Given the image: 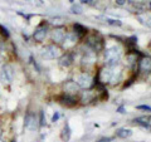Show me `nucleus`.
I'll list each match as a JSON object with an SVG mask.
<instances>
[{
  "label": "nucleus",
  "instance_id": "f257e3e1",
  "mask_svg": "<svg viewBox=\"0 0 151 142\" xmlns=\"http://www.w3.org/2000/svg\"><path fill=\"white\" fill-rule=\"evenodd\" d=\"M121 59V49L118 47H111L105 50V63L107 67H116Z\"/></svg>",
  "mask_w": 151,
  "mask_h": 142
},
{
  "label": "nucleus",
  "instance_id": "f03ea898",
  "mask_svg": "<svg viewBox=\"0 0 151 142\" xmlns=\"http://www.w3.org/2000/svg\"><path fill=\"white\" fill-rule=\"evenodd\" d=\"M76 83L79 88L88 89L93 85V78L91 77V74L88 72H83V73H81L76 77Z\"/></svg>",
  "mask_w": 151,
  "mask_h": 142
},
{
  "label": "nucleus",
  "instance_id": "7ed1b4c3",
  "mask_svg": "<svg viewBox=\"0 0 151 142\" xmlns=\"http://www.w3.org/2000/svg\"><path fill=\"white\" fill-rule=\"evenodd\" d=\"M86 44L90 47L92 52L97 53V52H100V50L103 48V39H102L101 37H98L97 34H93V35L87 37Z\"/></svg>",
  "mask_w": 151,
  "mask_h": 142
},
{
  "label": "nucleus",
  "instance_id": "20e7f679",
  "mask_svg": "<svg viewBox=\"0 0 151 142\" xmlns=\"http://www.w3.org/2000/svg\"><path fill=\"white\" fill-rule=\"evenodd\" d=\"M42 58L47 59V60H50V59H56V58L59 57V49L53 45V44H49V45H45L44 48L42 49L40 52Z\"/></svg>",
  "mask_w": 151,
  "mask_h": 142
},
{
  "label": "nucleus",
  "instance_id": "39448f33",
  "mask_svg": "<svg viewBox=\"0 0 151 142\" xmlns=\"http://www.w3.org/2000/svg\"><path fill=\"white\" fill-rule=\"evenodd\" d=\"M24 126H25L27 129H29V131H35V129L38 128V126H39L37 114L33 113V112H28V113L25 114V118H24Z\"/></svg>",
  "mask_w": 151,
  "mask_h": 142
},
{
  "label": "nucleus",
  "instance_id": "423d86ee",
  "mask_svg": "<svg viewBox=\"0 0 151 142\" xmlns=\"http://www.w3.org/2000/svg\"><path fill=\"white\" fill-rule=\"evenodd\" d=\"M47 34H48V25L42 23L40 25H38V28L35 29V31L33 33V38H34L35 42L42 43L47 38Z\"/></svg>",
  "mask_w": 151,
  "mask_h": 142
},
{
  "label": "nucleus",
  "instance_id": "0eeeda50",
  "mask_svg": "<svg viewBox=\"0 0 151 142\" xmlns=\"http://www.w3.org/2000/svg\"><path fill=\"white\" fill-rule=\"evenodd\" d=\"M0 75H1V79H3L4 82L12 83L13 79H14V68H13V65H10V64L3 65Z\"/></svg>",
  "mask_w": 151,
  "mask_h": 142
},
{
  "label": "nucleus",
  "instance_id": "6e6552de",
  "mask_svg": "<svg viewBox=\"0 0 151 142\" xmlns=\"http://www.w3.org/2000/svg\"><path fill=\"white\" fill-rule=\"evenodd\" d=\"M63 89H64V94L73 96V97H74V94H77L79 92V87L77 85L74 81H67L63 84Z\"/></svg>",
  "mask_w": 151,
  "mask_h": 142
},
{
  "label": "nucleus",
  "instance_id": "1a4fd4ad",
  "mask_svg": "<svg viewBox=\"0 0 151 142\" xmlns=\"http://www.w3.org/2000/svg\"><path fill=\"white\" fill-rule=\"evenodd\" d=\"M64 37H66V30L63 27H58L52 31V40L57 44H60L64 40Z\"/></svg>",
  "mask_w": 151,
  "mask_h": 142
},
{
  "label": "nucleus",
  "instance_id": "9d476101",
  "mask_svg": "<svg viewBox=\"0 0 151 142\" xmlns=\"http://www.w3.org/2000/svg\"><path fill=\"white\" fill-rule=\"evenodd\" d=\"M94 62H96V53L91 50V52L84 54V57L82 59V65L83 67L86 65V68H90V67H92L94 64Z\"/></svg>",
  "mask_w": 151,
  "mask_h": 142
},
{
  "label": "nucleus",
  "instance_id": "9b49d317",
  "mask_svg": "<svg viewBox=\"0 0 151 142\" xmlns=\"http://www.w3.org/2000/svg\"><path fill=\"white\" fill-rule=\"evenodd\" d=\"M73 62H74V57H73L72 53H66V54H63L59 59L60 67H64V68L71 67V65L73 64Z\"/></svg>",
  "mask_w": 151,
  "mask_h": 142
},
{
  "label": "nucleus",
  "instance_id": "f8f14e48",
  "mask_svg": "<svg viewBox=\"0 0 151 142\" xmlns=\"http://www.w3.org/2000/svg\"><path fill=\"white\" fill-rule=\"evenodd\" d=\"M58 101L66 107H73L77 104V100L73 96H68V94H63V96L58 97Z\"/></svg>",
  "mask_w": 151,
  "mask_h": 142
},
{
  "label": "nucleus",
  "instance_id": "ddd939ff",
  "mask_svg": "<svg viewBox=\"0 0 151 142\" xmlns=\"http://www.w3.org/2000/svg\"><path fill=\"white\" fill-rule=\"evenodd\" d=\"M140 65V71L145 72V73H150L151 71V63H150V58L146 57L144 59H141V62H138Z\"/></svg>",
  "mask_w": 151,
  "mask_h": 142
},
{
  "label": "nucleus",
  "instance_id": "4468645a",
  "mask_svg": "<svg viewBox=\"0 0 151 142\" xmlns=\"http://www.w3.org/2000/svg\"><path fill=\"white\" fill-rule=\"evenodd\" d=\"M73 29H74V33L78 37V39H81V38H83L86 34H87V28L86 27H83V25H81V24H78V23H76L74 25H73Z\"/></svg>",
  "mask_w": 151,
  "mask_h": 142
},
{
  "label": "nucleus",
  "instance_id": "2eb2a0df",
  "mask_svg": "<svg viewBox=\"0 0 151 142\" xmlns=\"http://www.w3.org/2000/svg\"><path fill=\"white\" fill-rule=\"evenodd\" d=\"M134 122H135L136 125H140V126H142V127L145 128H150V117L147 116H142V117H137V118H135L134 119Z\"/></svg>",
  "mask_w": 151,
  "mask_h": 142
},
{
  "label": "nucleus",
  "instance_id": "dca6fc26",
  "mask_svg": "<svg viewBox=\"0 0 151 142\" xmlns=\"http://www.w3.org/2000/svg\"><path fill=\"white\" fill-rule=\"evenodd\" d=\"M116 136L120 137V138H128L132 136V131L128 129V128H120L116 131Z\"/></svg>",
  "mask_w": 151,
  "mask_h": 142
},
{
  "label": "nucleus",
  "instance_id": "f3484780",
  "mask_svg": "<svg viewBox=\"0 0 151 142\" xmlns=\"http://www.w3.org/2000/svg\"><path fill=\"white\" fill-rule=\"evenodd\" d=\"M60 137H62L63 141H66V142L69 141V138H71V128H69V125H68V123H66V126H64L62 133H60Z\"/></svg>",
  "mask_w": 151,
  "mask_h": 142
},
{
  "label": "nucleus",
  "instance_id": "a211bd4d",
  "mask_svg": "<svg viewBox=\"0 0 151 142\" xmlns=\"http://www.w3.org/2000/svg\"><path fill=\"white\" fill-rule=\"evenodd\" d=\"M77 40H78V37L74 33H66V37H64L63 42H66L67 44H74V43H77Z\"/></svg>",
  "mask_w": 151,
  "mask_h": 142
},
{
  "label": "nucleus",
  "instance_id": "6ab92c4d",
  "mask_svg": "<svg viewBox=\"0 0 151 142\" xmlns=\"http://www.w3.org/2000/svg\"><path fill=\"white\" fill-rule=\"evenodd\" d=\"M82 12H83V8H82L81 4H73L71 6V13L72 14H82Z\"/></svg>",
  "mask_w": 151,
  "mask_h": 142
},
{
  "label": "nucleus",
  "instance_id": "aec40b11",
  "mask_svg": "<svg viewBox=\"0 0 151 142\" xmlns=\"http://www.w3.org/2000/svg\"><path fill=\"white\" fill-rule=\"evenodd\" d=\"M93 100V94L91 92H83L82 93V102L83 103H88Z\"/></svg>",
  "mask_w": 151,
  "mask_h": 142
},
{
  "label": "nucleus",
  "instance_id": "412c9836",
  "mask_svg": "<svg viewBox=\"0 0 151 142\" xmlns=\"http://www.w3.org/2000/svg\"><path fill=\"white\" fill-rule=\"evenodd\" d=\"M107 20V23L110 24V25H117V27H121L122 25V23H121L120 20H115V19H106Z\"/></svg>",
  "mask_w": 151,
  "mask_h": 142
},
{
  "label": "nucleus",
  "instance_id": "4be33fe9",
  "mask_svg": "<svg viewBox=\"0 0 151 142\" xmlns=\"http://www.w3.org/2000/svg\"><path fill=\"white\" fill-rule=\"evenodd\" d=\"M38 122H39V126H44L45 125V117H44V112H43V111H40V113H39V119H38Z\"/></svg>",
  "mask_w": 151,
  "mask_h": 142
},
{
  "label": "nucleus",
  "instance_id": "5701e85b",
  "mask_svg": "<svg viewBox=\"0 0 151 142\" xmlns=\"http://www.w3.org/2000/svg\"><path fill=\"white\" fill-rule=\"evenodd\" d=\"M136 108H137V110H141V111H146V112H150L151 111L150 106H147V104H140V106H137Z\"/></svg>",
  "mask_w": 151,
  "mask_h": 142
},
{
  "label": "nucleus",
  "instance_id": "b1692460",
  "mask_svg": "<svg viewBox=\"0 0 151 142\" xmlns=\"http://www.w3.org/2000/svg\"><path fill=\"white\" fill-rule=\"evenodd\" d=\"M136 43H137V38H136V37H131V38H128V39H127V44H128L130 47H134V45H136Z\"/></svg>",
  "mask_w": 151,
  "mask_h": 142
},
{
  "label": "nucleus",
  "instance_id": "393cba45",
  "mask_svg": "<svg viewBox=\"0 0 151 142\" xmlns=\"http://www.w3.org/2000/svg\"><path fill=\"white\" fill-rule=\"evenodd\" d=\"M0 31H1V34L5 37V38H9L10 37V34H9V30L6 28H4L3 25H0Z\"/></svg>",
  "mask_w": 151,
  "mask_h": 142
},
{
  "label": "nucleus",
  "instance_id": "a878e982",
  "mask_svg": "<svg viewBox=\"0 0 151 142\" xmlns=\"http://www.w3.org/2000/svg\"><path fill=\"white\" fill-rule=\"evenodd\" d=\"M59 112H56V113L53 114V117H52V122H54V123H56V122H57V121H58V119H59Z\"/></svg>",
  "mask_w": 151,
  "mask_h": 142
},
{
  "label": "nucleus",
  "instance_id": "bb28decb",
  "mask_svg": "<svg viewBox=\"0 0 151 142\" xmlns=\"http://www.w3.org/2000/svg\"><path fill=\"white\" fill-rule=\"evenodd\" d=\"M113 140L112 137H103V138H101V140H98L97 142H111Z\"/></svg>",
  "mask_w": 151,
  "mask_h": 142
},
{
  "label": "nucleus",
  "instance_id": "cd10ccee",
  "mask_svg": "<svg viewBox=\"0 0 151 142\" xmlns=\"http://www.w3.org/2000/svg\"><path fill=\"white\" fill-rule=\"evenodd\" d=\"M117 112H118V113H126V108H125L123 106H120V107L117 108Z\"/></svg>",
  "mask_w": 151,
  "mask_h": 142
},
{
  "label": "nucleus",
  "instance_id": "c85d7f7f",
  "mask_svg": "<svg viewBox=\"0 0 151 142\" xmlns=\"http://www.w3.org/2000/svg\"><path fill=\"white\" fill-rule=\"evenodd\" d=\"M132 83H134V79H130V81H127V83H125V85H123V87H125V88H127V87H130Z\"/></svg>",
  "mask_w": 151,
  "mask_h": 142
},
{
  "label": "nucleus",
  "instance_id": "c756f323",
  "mask_svg": "<svg viewBox=\"0 0 151 142\" xmlns=\"http://www.w3.org/2000/svg\"><path fill=\"white\" fill-rule=\"evenodd\" d=\"M82 3H86V4H90V5H93V0H82Z\"/></svg>",
  "mask_w": 151,
  "mask_h": 142
},
{
  "label": "nucleus",
  "instance_id": "7c9ffc66",
  "mask_svg": "<svg viewBox=\"0 0 151 142\" xmlns=\"http://www.w3.org/2000/svg\"><path fill=\"white\" fill-rule=\"evenodd\" d=\"M125 1H126V0H116V3H117L118 5H123V4H125Z\"/></svg>",
  "mask_w": 151,
  "mask_h": 142
},
{
  "label": "nucleus",
  "instance_id": "2f4dec72",
  "mask_svg": "<svg viewBox=\"0 0 151 142\" xmlns=\"http://www.w3.org/2000/svg\"><path fill=\"white\" fill-rule=\"evenodd\" d=\"M1 137H3V132H1V129H0V141H1Z\"/></svg>",
  "mask_w": 151,
  "mask_h": 142
},
{
  "label": "nucleus",
  "instance_id": "473e14b6",
  "mask_svg": "<svg viewBox=\"0 0 151 142\" xmlns=\"http://www.w3.org/2000/svg\"><path fill=\"white\" fill-rule=\"evenodd\" d=\"M71 1H72V3H73V1H74V0H71Z\"/></svg>",
  "mask_w": 151,
  "mask_h": 142
},
{
  "label": "nucleus",
  "instance_id": "72a5a7b5",
  "mask_svg": "<svg viewBox=\"0 0 151 142\" xmlns=\"http://www.w3.org/2000/svg\"><path fill=\"white\" fill-rule=\"evenodd\" d=\"M0 123H1V121H0Z\"/></svg>",
  "mask_w": 151,
  "mask_h": 142
}]
</instances>
